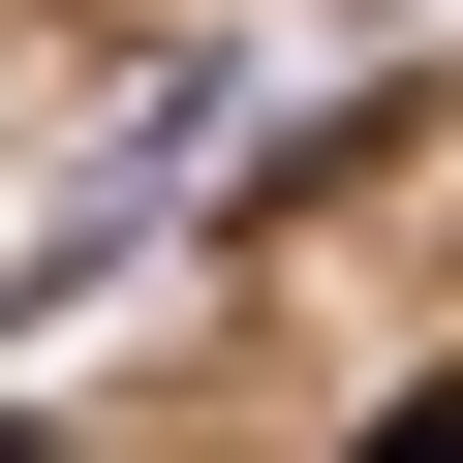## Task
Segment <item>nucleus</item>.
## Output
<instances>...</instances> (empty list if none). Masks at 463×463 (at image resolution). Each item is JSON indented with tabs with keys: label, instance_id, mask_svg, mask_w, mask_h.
<instances>
[{
	"label": "nucleus",
	"instance_id": "1",
	"mask_svg": "<svg viewBox=\"0 0 463 463\" xmlns=\"http://www.w3.org/2000/svg\"><path fill=\"white\" fill-rule=\"evenodd\" d=\"M371 463H463V402H402V432H371Z\"/></svg>",
	"mask_w": 463,
	"mask_h": 463
}]
</instances>
